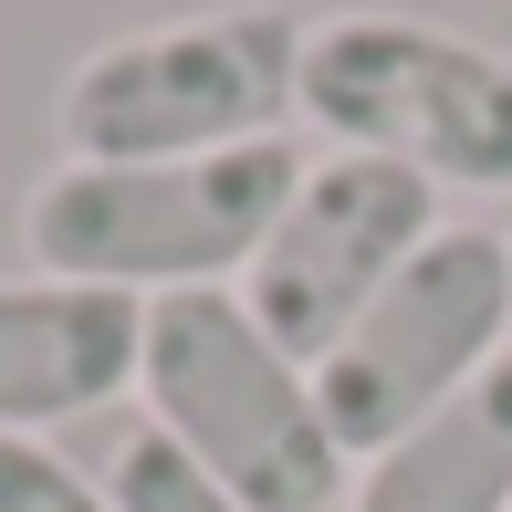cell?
<instances>
[{
  "mask_svg": "<svg viewBox=\"0 0 512 512\" xmlns=\"http://www.w3.org/2000/svg\"><path fill=\"white\" fill-rule=\"evenodd\" d=\"M304 168L314 157L293 136L220 147V157H147V168L63 157L21 199V251H32V272L115 283L136 304H157V293H241L283 199L304 189Z\"/></svg>",
  "mask_w": 512,
  "mask_h": 512,
  "instance_id": "1",
  "label": "cell"
},
{
  "mask_svg": "<svg viewBox=\"0 0 512 512\" xmlns=\"http://www.w3.org/2000/svg\"><path fill=\"white\" fill-rule=\"evenodd\" d=\"M304 32L283 0H220L105 42L63 74L53 126L84 168H147V157H220L283 136L304 115Z\"/></svg>",
  "mask_w": 512,
  "mask_h": 512,
  "instance_id": "2",
  "label": "cell"
},
{
  "mask_svg": "<svg viewBox=\"0 0 512 512\" xmlns=\"http://www.w3.org/2000/svg\"><path fill=\"white\" fill-rule=\"evenodd\" d=\"M136 398L178 450H199L241 492V512H335V492H356V460L324 429L314 366L283 356L241 293H157Z\"/></svg>",
  "mask_w": 512,
  "mask_h": 512,
  "instance_id": "3",
  "label": "cell"
},
{
  "mask_svg": "<svg viewBox=\"0 0 512 512\" xmlns=\"http://www.w3.org/2000/svg\"><path fill=\"white\" fill-rule=\"evenodd\" d=\"M304 115L335 147L398 157L429 189H512V53L408 11H335L304 32Z\"/></svg>",
  "mask_w": 512,
  "mask_h": 512,
  "instance_id": "4",
  "label": "cell"
},
{
  "mask_svg": "<svg viewBox=\"0 0 512 512\" xmlns=\"http://www.w3.org/2000/svg\"><path fill=\"white\" fill-rule=\"evenodd\" d=\"M502 345H512V241L502 230H471V220H439L429 251L314 366L324 429L345 439V460H377L429 408H450Z\"/></svg>",
  "mask_w": 512,
  "mask_h": 512,
  "instance_id": "5",
  "label": "cell"
},
{
  "mask_svg": "<svg viewBox=\"0 0 512 512\" xmlns=\"http://www.w3.org/2000/svg\"><path fill=\"white\" fill-rule=\"evenodd\" d=\"M429 230H439V189L418 168L335 147V157H314L304 189L283 199L262 262L241 272V304H251V324H262L283 356L324 366L345 324L429 251Z\"/></svg>",
  "mask_w": 512,
  "mask_h": 512,
  "instance_id": "6",
  "label": "cell"
},
{
  "mask_svg": "<svg viewBox=\"0 0 512 512\" xmlns=\"http://www.w3.org/2000/svg\"><path fill=\"white\" fill-rule=\"evenodd\" d=\"M147 304L115 283L21 272L0 283V439H53L63 418H95L136 387Z\"/></svg>",
  "mask_w": 512,
  "mask_h": 512,
  "instance_id": "7",
  "label": "cell"
},
{
  "mask_svg": "<svg viewBox=\"0 0 512 512\" xmlns=\"http://www.w3.org/2000/svg\"><path fill=\"white\" fill-rule=\"evenodd\" d=\"M345 512H512V345L408 439L356 460Z\"/></svg>",
  "mask_w": 512,
  "mask_h": 512,
  "instance_id": "8",
  "label": "cell"
},
{
  "mask_svg": "<svg viewBox=\"0 0 512 512\" xmlns=\"http://www.w3.org/2000/svg\"><path fill=\"white\" fill-rule=\"evenodd\" d=\"M95 492H105V512H241V492H230V481L209 471L199 450H178V439L157 429L147 408H136L126 429L105 439Z\"/></svg>",
  "mask_w": 512,
  "mask_h": 512,
  "instance_id": "9",
  "label": "cell"
},
{
  "mask_svg": "<svg viewBox=\"0 0 512 512\" xmlns=\"http://www.w3.org/2000/svg\"><path fill=\"white\" fill-rule=\"evenodd\" d=\"M0 512H105V492L53 439H0Z\"/></svg>",
  "mask_w": 512,
  "mask_h": 512,
  "instance_id": "10",
  "label": "cell"
}]
</instances>
